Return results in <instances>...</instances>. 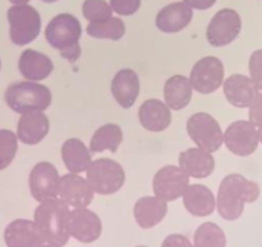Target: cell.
Segmentation results:
<instances>
[{"label": "cell", "instance_id": "obj_13", "mask_svg": "<svg viewBox=\"0 0 262 247\" xmlns=\"http://www.w3.org/2000/svg\"><path fill=\"white\" fill-rule=\"evenodd\" d=\"M94 193L88 179H84L75 173L60 176L58 197L69 208H86L92 203Z\"/></svg>", "mask_w": 262, "mask_h": 247}, {"label": "cell", "instance_id": "obj_15", "mask_svg": "<svg viewBox=\"0 0 262 247\" xmlns=\"http://www.w3.org/2000/svg\"><path fill=\"white\" fill-rule=\"evenodd\" d=\"M4 239L9 247H42L47 244L37 224L26 219L12 221L4 232Z\"/></svg>", "mask_w": 262, "mask_h": 247}, {"label": "cell", "instance_id": "obj_19", "mask_svg": "<svg viewBox=\"0 0 262 247\" xmlns=\"http://www.w3.org/2000/svg\"><path fill=\"white\" fill-rule=\"evenodd\" d=\"M179 166L189 178L203 179L210 176L215 170V158L208 151L202 148H189L180 153Z\"/></svg>", "mask_w": 262, "mask_h": 247}, {"label": "cell", "instance_id": "obj_17", "mask_svg": "<svg viewBox=\"0 0 262 247\" xmlns=\"http://www.w3.org/2000/svg\"><path fill=\"white\" fill-rule=\"evenodd\" d=\"M258 89L246 75H231L224 83V94L230 105L238 108H248L256 98Z\"/></svg>", "mask_w": 262, "mask_h": 247}, {"label": "cell", "instance_id": "obj_35", "mask_svg": "<svg viewBox=\"0 0 262 247\" xmlns=\"http://www.w3.org/2000/svg\"><path fill=\"white\" fill-rule=\"evenodd\" d=\"M163 246L166 247H189L191 246L190 241L186 237L180 236V234H172L168 236L167 238L163 241Z\"/></svg>", "mask_w": 262, "mask_h": 247}, {"label": "cell", "instance_id": "obj_7", "mask_svg": "<svg viewBox=\"0 0 262 247\" xmlns=\"http://www.w3.org/2000/svg\"><path fill=\"white\" fill-rule=\"evenodd\" d=\"M190 139L202 150L216 152L224 143V133L217 121L206 112L194 113L186 122Z\"/></svg>", "mask_w": 262, "mask_h": 247}, {"label": "cell", "instance_id": "obj_3", "mask_svg": "<svg viewBox=\"0 0 262 247\" xmlns=\"http://www.w3.org/2000/svg\"><path fill=\"white\" fill-rule=\"evenodd\" d=\"M45 37L50 47L59 50L63 58L75 62L81 54L80 37L81 25L75 16L62 13L55 16L45 29Z\"/></svg>", "mask_w": 262, "mask_h": 247}, {"label": "cell", "instance_id": "obj_8", "mask_svg": "<svg viewBox=\"0 0 262 247\" xmlns=\"http://www.w3.org/2000/svg\"><path fill=\"white\" fill-rule=\"evenodd\" d=\"M224 75V65L219 58L205 57L194 65L189 80L195 92L211 94L223 85Z\"/></svg>", "mask_w": 262, "mask_h": 247}, {"label": "cell", "instance_id": "obj_16", "mask_svg": "<svg viewBox=\"0 0 262 247\" xmlns=\"http://www.w3.org/2000/svg\"><path fill=\"white\" fill-rule=\"evenodd\" d=\"M49 133V118L42 111L21 113L17 125V138L29 146L39 145Z\"/></svg>", "mask_w": 262, "mask_h": 247}, {"label": "cell", "instance_id": "obj_6", "mask_svg": "<svg viewBox=\"0 0 262 247\" xmlns=\"http://www.w3.org/2000/svg\"><path fill=\"white\" fill-rule=\"evenodd\" d=\"M86 179L95 193L113 195L125 184V170L116 161L100 158L90 163L86 170Z\"/></svg>", "mask_w": 262, "mask_h": 247}, {"label": "cell", "instance_id": "obj_40", "mask_svg": "<svg viewBox=\"0 0 262 247\" xmlns=\"http://www.w3.org/2000/svg\"><path fill=\"white\" fill-rule=\"evenodd\" d=\"M0 69H2V62H0Z\"/></svg>", "mask_w": 262, "mask_h": 247}, {"label": "cell", "instance_id": "obj_25", "mask_svg": "<svg viewBox=\"0 0 262 247\" xmlns=\"http://www.w3.org/2000/svg\"><path fill=\"white\" fill-rule=\"evenodd\" d=\"M90 150L76 138L67 139L62 146V158L70 173L80 174L88 170L92 161Z\"/></svg>", "mask_w": 262, "mask_h": 247}, {"label": "cell", "instance_id": "obj_21", "mask_svg": "<svg viewBox=\"0 0 262 247\" xmlns=\"http://www.w3.org/2000/svg\"><path fill=\"white\" fill-rule=\"evenodd\" d=\"M171 108L160 99H148L140 106L139 121L144 129L160 133L167 129L171 123Z\"/></svg>", "mask_w": 262, "mask_h": 247}, {"label": "cell", "instance_id": "obj_34", "mask_svg": "<svg viewBox=\"0 0 262 247\" xmlns=\"http://www.w3.org/2000/svg\"><path fill=\"white\" fill-rule=\"evenodd\" d=\"M249 121L254 125H259L262 122V92L257 93L256 98L252 105L249 106Z\"/></svg>", "mask_w": 262, "mask_h": 247}, {"label": "cell", "instance_id": "obj_29", "mask_svg": "<svg viewBox=\"0 0 262 247\" xmlns=\"http://www.w3.org/2000/svg\"><path fill=\"white\" fill-rule=\"evenodd\" d=\"M226 244V237L223 229L213 223H203L194 234L195 247H224Z\"/></svg>", "mask_w": 262, "mask_h": 247}, {"label": "cell", "instance_id": "obj_39", "mask_svg": "<svg viewBox=\"0 0 262 247\" xmlns=\"http://www.w3.org/2000/svg\"><path fill=\"white\" fill-rule=\"evenodd\" d=\"M42 2H45V3H54L57 0H42Z\"/></svg>", "mask_w": 262, "mask_h": 247}, {"label": "cell", "instance_id": "obj_1", "mask_svg": "<svg viewBox=\"0 0 262 247\" xmlns=\"http://www.w3.org/2000/svg\"><path fill=\"white\" fill-rule=\"evenodd\" d=\"M258 197L259 187L256 181L239 174H230L223 179L219 187L216 208L220 216L233 221L241 218L246 203L254 202Z\"/></svg>", "mask_w": 262, "mask_h": 247}, {"label": "cell", "instance_id": "obj_38", "mask_svg": "<svg viewBox=\"0 0 262 247\" xmlns=\"http://www.w3.org/2000/svg\"><path fill=\"white\" fill-rule=\"evenodd\" d=\"M257 132H258V138H259V142L262 143V122L259 125H257Z\"/></svg>", "mask_w": 262, "mask_h": 247}, {"label": "cell", "instance_id": "obj_26", "mask_svg": "<svg viewBox=\"0 0 262 247\" xmlns=\"http://www.w3.org/2000/svg\"><path fill=\"white\" fill-rule=\"evenodd\" d=\"M165 103L173 111H180L190 103L193 87L188 77L183 75H175L166 81L165 89Z\"/></svg>", "mask_w": 262, "mask_h": 247}, {"label": "cell", "instance_id": "obj_30", "mask_svg": "<svg viewBox=\"0 0 262 247\" xmlns=\"http://www.w3.org/2000/svg\"><path fill=\"white\" fill-rule=\"evenodd\" d=\"M18 150L17 134L7 129L0 130V170L8 168Z\"/></svg>", "mask_w": 262, "mask_h": 247}, {"label": "cell", "instance_id": "obj_37", "mask_svg": "<svg viewBox=\"0 0 262 247\" xmlns=\"http://www.w3.org/2000/svg\"><path fill=\"white\" fill-rule=\"evenodd\" d=\"M13 6H24V4H27L30 0H9Z\"/></svg>", "mask_w": 262, "mask_h": 247}, {"label": "cell", "instance_id": "obj_20", "mask_svg": "<svg viewBox=\"0 0 262 247\" xmlns=\"http://www.w3.org/2000/svg\"><path fill=\"white\" fill-rule=\"evenodd\" d=\"M111 90L116 102L125 110L133 107L140 92V81L133 70H121L113 77Z\"/></svg>", "mask_w": 262, "mask_h": 247}, {"label": "cell", "instance_id": "obj_11", "mask_svg": "<svg viewBox=\"0 0 262 247\" xmlns=\"http://www.w3.org/2000/svg\"><path fill=\"white\" fill-rule=\"evenodd\" d=\"M189 184V175L180 166H165L155 175L153 192L162 200L171 202L183 197Z\"/></svg>", "mask_w": 262, "mask_h": 247}, {"label": "cell", "instance_id": "obj_31", "mask_svg": "<svg viewBox=\"0 0 262 247\" xmlns=\"http://www.w3.org/2000/svg\"><path fill=\"white\" fill-rule=\"evenodd\" d=\"M112 7L104 0H85L82 6L84 17L90 22L104 21L112 17Z\"/></svg>", "mask_w": 262, "mask_h": 247}, {"label": "cell", "instance_id": "obj_4", "mask_svg": "<svg viewBox=\"0 0 262 247\" xmlns=\"http://www.w3.org/2000/svg\"><path fill=\"white\" fill-rule=\"evenodd\" d=\"M6 102L14 112L42 111L52 103V92L36 81H19L9 85L6 90Z\"/></svg>", "mask_w": 262, "mask_h": 247}, {"label": "cell", "instance_id": "obj_23", "mask_svg": "<svg viewBox=\"0 0 262 247\" xmlns=\"http://www.w3.org/2000/svg\"><path fill=\"white\" fill-rule=\"evenodd\" d=\"M18 69L22 76L30 81H41L53 72V62L48 55L34 49L24 50L18 60Z\"/></svg>", "mask_w": 262, "mask_h": 247}, {"label": "cell", "instance_id": "obj_18", "mask_svg": "<svg viewBox=\"0 0 262 247\" xmlns=\"http://www.w3.org/2000/svg\"><path fill=\"white\" fill-rule=\"evenodd\" d=\"M193 18V9L184 2H178L166 6L158 12L156 25L166 34H175L181 31L190 24Z\"/></svg>", "mask_w": 262, "mask_h": 247}, {"label": "cell", "instance_id": "obj_9", "mask_svg": "<svg viewBox=\"0 0 262 247\" xmlns=\"http://www.w3.org/2000/svg\"><path fill=\"white\" fill-rule=\"evenodd\" d=\"M241 30L242 19L238 12L234 9H221L211 19L206 36L212 47L220 48L233 43Z\"/></svg>", "mask_w": 262, "mask_h": 247}, {"label": "cell", "instance_id": "obj_28", "mask_svg": "<svg viewBox=\"0 0 262 247\" xmlns=\"http://www.w3.org/2000/svg\"><path fill=\"white\" fill-rule=\"evenodd\" d=\"M125 24L117 17H110L104 21L90 22L86 27V32L89 36L95 39H108L120 40L125 35Z\"/></svg>", "mask_w": 262, "mask_h": 247}, {"label": "cell", "instance_id": "obj_36", "mask_svg": "<svg viewBox=\"0 0 262 247\" xmlns=\"http://www.w3.org/2000/svg\"><path fill=\"white\" fill-rule=\"evenodd\" d=\"M183 2L188 4L191 9H198V11L211 8L216 3V0H183Z\"/></svg>", "mask_w": 262, "mask_h": 247}, {"label": "cell", "instance_id": "obj_22", "mask_svg": "<svg viewBox=\"0 0 262 247\" xmlns=\"http://www.w3.org/2000/svg\"><path fill=\"white\" fill-rule=\"evenodd\" d=\"M167 214V201L158 196H148L137 201L134 206V216L138 225L149 229L160 224Z\"/></svg>", "mask_w": 262, "mask_h": 247}, {"label": "cell", "instance_id": "obj_5", "mask_svg": "<svg viewBox=\"0 0 262 247\" xmlns=\"http://www.w3.org/2000/svg\"><path fill=\"white\" fill-rule=\"evenodd\" d=\"M8 22L12 43L19 47L34 42L41 30V18L39 12L29 4L13 6L9 8Z\"/></svg>", "mask_w": 262, "mask_h": 247}, {"label": "cell", "instance_id": "obj_27", "mask_svg": "<svg viewBox=\"0 0 262 247\" xmlns=\"http://www.w3.org/2000/svg\"><path fill=\"white\" fill-rule=\"evenodd\" d=\"M123 139L122 130L116 123H107L100 127L90 140V152L99 153L103 151L116 152Z\"/></svg>", "mask_w": 262, "mask_h": 247}, {"label": "cell", "instance_id": "obj_10", "mask_svg": "<svg viewBox=\"0 0 262 247\" xmlns=\"http://www.w3.org/2000/svg\"><path fill=\"white\" fill-rule=\"evenodd\" d=\"M224 143L234 155L243 157L252 155L259 145L257 127L251 121H235L224 133Z\"/></svg>", "mask_w": 262, "mask_h": 247}, {"label": "cell", "instance_id": "obj_32", "mask_svg": "<svg viewBox=\"0 0 262 247\" xmlns=\"http://www.w3.org/2000/svg\"><path fill=\"white\" fill-rule=\"evenodd\" d=\"M249 75L258 92H262V49L252 53L249 58Z\"/></svg>", "mask_w": 262, "mask_h": 247}, {"label": "cell", "instance_id": "obj_24", "mask_svg": "<svg viewBox=\"0 0 262 247\" xmlns=\"http://www.w3.org/2000/svg\"><path fill=\"white\" fill-rule=\"evenodd\" d=\"M183 202L188 213L196 218L211 215L216 209L215 196L202 184H189L183 195Z\"/></svg>", "mask_w": 262, "mask_h": 247}, {"label": "cell", "instance_id": "obj_33", "mask_svg": "<svg viewBox=\"0 0 262 247\" xmlns=\"http://www.w3.org/2000/svg\"><path fill=\"white\" fill-rule=\"evenodd\" d=\"M142 0H111L112 11L121 16H131L140 8Z\"/></svg>", "mask_w": 262, "mask_h": 247}, {"label": "cell", "instance_id": "obj_2", "mask_svg": "<svg viewBox=\"0 0 262 247\" xmlns=\"http://www.w3.org/2000/svg\"><path fill=\"white\" fill-rule=\"evenodd\" d=\"M70 208L59 197L40 202L35 210L34 220L41 231L47 244L64 246L70 234Z\"/></svg>", "mask_w": 262, "mask_h": 247}, {"label": "cell", "instance_id": "obj_14", "mask_svg": "<svg viewBox=\"0 0 262 247\" xmlns=\"http://www.w3.org/2000/svg\"><path fill=\"white\" fill-rule=\"evenodd\" d=\"M70 234L84 243L97 241L102 234L99 216L86 208L74 209L70 213Z\"/></svg>", "mask_w": 262, "mask_h": 247}, {"label": "cell", "instance_id": "obj_12", "mask_svg": "<svg viewBox=\"0 0 262 247\" xmlns=\"http://www.w3.org/2000/svg\"><path fill=\"white\" fill-rule=\"evenodd\" d=\"M60 176L50 162H39L31 170L29 179L30 192L37 202L53 200L59 193Z\"/></svg>", "mask_w": 262, "mask_h": 247}]
</instances>
